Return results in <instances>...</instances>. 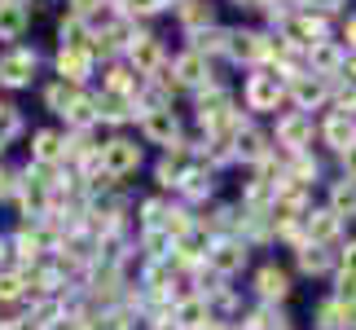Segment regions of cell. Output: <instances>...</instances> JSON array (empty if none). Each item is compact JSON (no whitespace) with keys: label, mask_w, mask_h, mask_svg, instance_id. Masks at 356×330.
Wrapping results in <instances>:
<instances>
[{"label":"cell","mask_w":356,"mask_h":330,"mask_svg":"<svg viewBox=\"0 0 356 330\" xmlns=\"http://www.w3.org/2000/svg\"><path fill=\"white\" fill-rule=\"evenodd\" d=\"M58 155H62L58 132H40V136H35V159H58Z\"/></svg>","instance_id":"cell-9"},{"label":"cell","mask_w":356,"mask_h":330,"mask_svg":"<svg viewBox=\"0 0 356 330\" xmlns=\"http://www.w3.org/2000/svg\"><path fill=\"white\" fill-rule=\"evenodd\" d=\"M35 71V58L26 49H18V53H9L5 62H0V75L9 79V84H26V75Z\"/></svg>","instance_id":"cell-2"},{"label":"cell","mask_w":356,"mask_h":330,"mask_svg":"<svg viewBox=\"0 0 356 330\" xmlns=\"http://www.w3.org/2000/svg\"><path fill=\"white\" fill-rule=\"evenodd\" d=\"M242 260H246V251L238 242H225V246H216V256H211V265L220 269V273H234V269H242Z\"/></svg>","instance_id":"cell-6"},{"label":"cell","mask_w":356,"mask_h":330,"mask_svg":"<svg viewBox=\"0 0 356 330\" xmlns=\"http://www.w3.org/2000/svg\"><path fill=\"white\" fill-rule=\"evenodd\" d=\"M132 5H136V9H159L163 0H132Z\"/></svg>","instance_id":"cell-25"},{"label":"cell","mask_w":356,"mask_h":330,"mask_svg":"<svg viewBox=\"0 0 356 330\" xmlns=\"http://www.w3.org/2000/svg\"><path fill=\"white\" fill-rule=\"evenodd\" d=\"M282 136H286V141H299V136H304V123H299V119H291V123L282 128Z\"/></svg>","instance_id":"cell-23"},{"label":"cell","mask_w":356,"mask_h":330,"mask_svg":"<svg viewBox=\"0 0 356 330\" xmlns=\"http://www.w3.org/2000/svg\"><path fill=\"white\" fill-rule=\"evenodd\" d=\"M348 269H352V278H356V242L348 246Z\"/></svg>","instance_id":"cell-26"},{"label":"cell","mask_w":356,"mask_h":330,"mask_svg":"<svg viewBox=\"0 0 356 330\" xmlns=\"http://www.w3.org/2000/svg\"><path fill=\"white\" fill-rule=\"evenodd\" d=\"M202 317H207V308H202L198 299H194V304H185V308H181V322H185V326H202Z\"/></svg>","instance_id":"cell-20"},{"label":"cell","mask_w":356,"mask_h":330,"mask_svg":"<svg viewBox=\"0 0 356 330\" xmlns=\"http://www.w3.org/2000/svg\"><path fill=\"white\" fill-rule=\"evenodd\" d=\"M58 66H62V75H71V79H79L88 71V58L79 49H62V58H58Z\"/></svg>","instance_id":"cell-7"},{"label":"cell","mask_w":356,"mask_h":330,"mask_svg":"<svg viewBox=\"0 0 356 330\" xmlns=\"http://www.w3.org/2000/svg\"><path fill=\"white\" fill-rule=\"evenodd\" d=\"M273 97H277V75H255L251 88H246V102H251L255 110H264Z\"/></svg>","instance_id":"cell-3"},{"label":"cell","mask_w":356,"mask_h":330,"mask_svg":"<svg viewBox=\"0 0 356 330\" xmlns=\"http://www.w3.org/2000/svg\"><path fill=\"white\" fill-rule=\"evenodd\" d=\"M334 207H339V212H352V216H356V185H352V181L334 189Z\"/></svg>","instance_id":"cell-15"},{"label":"cell","mask_w":356,"mask_h":330,"mask_svg":"<svg viewBox=\"0 0 356 330\" xmlns=\"http://www.w3.org/2000/svg\"><path fill=\"white\" fill-rule=\"evenodd\" d=\"M181 75H185V79H202V58H198V53L181 58Z\"/></svg>","instance_id":"cell-21"},{"label":"cell","mask_w":356,"mask_h":330,"mask_svg":"<svg viewBox=\"0 0 356 330\" xmlns=\"http://www.w3.org/2000/svg\"><path fill=\"white\" fill-rule=\"evenodd\" d=\"M132 62L141 66V71H149V66L159 62V49L149 45V40H136V49H132Z\"/></svg>","instance_id":"cell-11"},{"label":"cell","mask_w":356,"mask_h":330,"mask_svg":"<svg viewBox=\"0 0 356 330\" xmlns=\"http://www.w3.org/2000/svg\"><path fill=\"white\" fill-rule=\"evenodd\" d=\"M325 136H330V141H334L339 150H352V136H356V132H352V123H348L343 115H339V119H330V128H325Z\"/></svg>","instance_id":"cell-8"},{"label":"cell","mask_w":356,"mask_h":330,"mask_svg":"<svg viewBox=\"0 0 356 330\" xmlns=\"http://www.w3.org/2000/svg\"><path fill=\"white\" fill-rule=\"evenodd\" d=\"M0 194H9V176L5 172H0Z\"/></svg>","instance_id":"cell-28"},{"label":"cell","mask_w":356,"mask_h":330,"mask_svg":"<svg viewBox=\"0 0 356 330\" xmlns=\"http://www.w3.org/2000/svg\"><path fill=\"white\" fill-rule=\"evenodd\" d=\"M321 84H317V79H304V84H295V97L299 102H304V106H312V102H321Z\"/></svg>","instance_id":"cell-16"},{"label":"cell","mask_w":356,"mask_h":330,"mask_svg":"<svg viewBox=\"0 0 356 330\" xmlns=\"http://www.w3.org/2000/svg\"><path fill=\"white\" fill-rule=\"evenodd\" d=\"M343 155H348V172L356 176V146H352V150H343Z\"/></svg>","instance_id":"cell-27"},{"label":"cell","mask_w":356,"mask_h":330,"mask_svg":"<svg viewBox=\"0 0 356 330\" xmlns=\"http://www.w3.org/2000/svg\"><path fill=\"white\" fill-rule=\"evenodd\" d=\"M299 265H304L308 273H321V269H325V256L317 251V246H308V251H304V256H299Z\"/></svg>","instance_id":"cell-19"},{"label":"cell","mask_w":356,"mask_h":330,"mask_svg":"<svg viewBox=\"0 0 356 330\" xmlns=\"http://www.w3.org/2000/svg\"><path fill=\"white\" fill-rule=\"evenodd\" d=\"M22 22H26L22 5H9V0H0V36H5V40H13V36L22 31Z\"/></svg>","instance_id":"cell-5"},{"label":"cell","mask_w":356,"mask_h":330,"mask_svg":"<svg viewBox=\"0 0 356 330\" xmlns=\"http://www.w3.org/2000/svg\"><path fill=\"white\" fill-rule=\"evenodd\" d=\"M181 18L194 26V22H202V18H211V9H207V5H198V0H185V5H181Z\"/></svg>","instance_id":"cell-17"},{"label":"cell","mask_w":356,"mask_h":330,"mask_svg":"<svg viewBox=\"0 0 356 330\" xmlns=\"http://www.w3.org/2000/svg\"><path fill=\"white\" fill-rule=\"evenodd\" d=\"M339 106H343V110L356 106V88H343V93H339Z\"/></svg>","instance_id":"cell-24"},{"label":"cell","mask_w":356,"mask_h":330,"mask_svg":"<svg viewBox=\"0 0 356 330\" xmlns=\"http://www.w3.org/2000/svg\"><path fill=\"white\" fill-rule=\"evenodd\" d=\"M312 62H317V66H325V71H334V66H339V49L321 45V40H312Z\"/></svg>","instance_id":"cell-12"},{"label":"cell","mask_w":356,"mask_h":330,"mask_svg":"<svg viewBox=\"0 0 356 330\" xmlns=\"http://www.w3.org/2000/svg\"><path fill=\"white\" fill-rule=\"evenodd\" d=\"M136 159H141V155H136L132 141H111V146L102 150V163H106V172H111V176H123L128 168H136Z\"/></svg>","instance_id":"cell-1"},{"label":"cell","mask_w":356,"mask_h":330,"mask_svg":"<svg viewBox=\"0 0 356 330\" xmlns=\"http://www.w3.org/2000/svg\"><path fill=\"white\" fill-rule=\"evenodd\" d=\"M97 115H106V119H123V115H128V102H123V97H97Z\"/></svg>","instance_id":"cell-14"},{"label":"cell","mask_w":356,"mask_h":330,"mask_svg":"<svg viewBox=\"0 0 356 330\" xmlns=\"http://www.w3.org/2000/svg\"><path fill=\"white\" fill-rule=\"evenodd\" d=\"M145 132L154 136V141H172V136H176L172 110H149V115H145Z\"/></svg>","instance_id":"cell-4"},{"label":"cell","mask_w":356,"mask_h":330,"mask_svg":"<svg viewBox=\"0 0 356 330\" xmlns=\"http://www.w3.org/2000/svg\"><path fill=\"white\" fill-rule=\"evenodd\" d=\"M259 291H264V295H286V273L264 269V273H259Z\"/></svg>","instance_id":"cell-10"},{"label":"cell","mask_w":356,"mask_h":330,"mask_svg":"<svg viewBox=\"0 0 356 330\" xmlns=\"http://www.w3.org/2000/svg\"><path fill=\"white\" fill-rule=\"evenodd\" d=\"M71 97H75V93H71V88H62V84L53 88V93H49V102L58 106V110H62V106H71Z\"/></svg>","instance_id":"cell-22"},{"label":"cell","mask_w":356,"mask_h":330,"mask_svg":"<svg viewBox=\"0 0 356 330\" xmlns=\"http://www.w3.org/2000/svg\"><path fill=\"white\" fill-rule=\"evenodd\" d=\"M75 5H79V9H92V0H75Z\"/></svg>","instance_id":"cell-29"},{"label":"cell","mask_w":356,"mask_h":330,"mask_svg":"<svg viewBox=\"0 0 356 330\" xmlns=\"http://www.w3.org/2000/svg\"><path fill=\"white\" fill-rule=\"evenodd\" d=\"M18 291H22V278H18V273H0V299H13Z\"/></svg>","instance_id":"cell-18"},{"label":"cell","mask_w":356,"mask_h":330,"mask_svg":"<svg viewBox=\"0 0 356 330\" xmlns=\"http://www.w3.org/2000/svg\"><path fill=\"white\" fill-rule=\"evenodd\" d=\"M334 225H339V220H334V212H321L317 220H308V233H312V238H330V233H334Z\"/></svg>","instance_id":"cell-13"}]
</instances>
